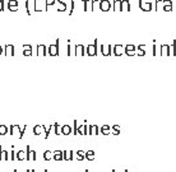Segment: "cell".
<instances>
[{
    "label": "cell",
    "mask_w": 176,
    "mask_h": 172,
    "mask_svg": "<svg viewBox=\"0 0 176 172\" xmlns=\"http://www.w3.org/2000/svg\"><path fill=\"white\" fill-rule=\"evenodd\" d=\"M36 4H37V0H27L26 1V9L28 16H32L33 12H40L36 7Z\"/></svg>",
    "instance_id": "obj_1"
},
{
    "label": "cell",
    "mask_w": 176,
    "mask_h": 172,
    "mask_svg": "<svg viewBox=\"0 0 176 172\" xmlns=\"http://www.w3.org/2000/svg\"><path fill=\"white\" fill-rule=\"evenodd\" d=\"M139 8L143 12L152 10V0H139Z\"/></svg>",
    "instance_id": "obj_2"
},
{
    "label": "cell",
    "mask_w": 176,
    "mask_h": 172,
    "mask_svg": "<svg viewBox=\"0 0 176 172\" xmlns=\"http://www.w3.org/2000/svg\"><path fill=\"white\" fill-rule=\"evenodd\" d=\"M100 9L102 12H107L110 9H112V5L111 3H110V0H100Z\"/></svg>",
    "instance_id": "obj_3"
},
{
    "label": "cell",
    "mask_w": 176,
    "mask_h": 172,
    "mask_svg": "<svg viewBox=\"0 0 176 172\" xmlns=\"http://www.w3.org/2000/svg\"><path fill=\"white\" fill-rule=\"evenodd\" d=\"M8 9L10 10V12L18 10V1H17V0H9V1H8Z\"/></svg>",
    "instance_id": "obj_4"
},
{
    "label": "cell",
    "mask_w": 176,
    "mask_h": 172,
    "mask_svg": "<svg viewBox=\"0 0 176 172\" xmlns=\"http://www.w3.org/2000/svg\"><path fill=\"white\" fill-rule=\"evenodd\" d=\"M120 10H125V12H129L130 10V3L129 0H121V8Z\"/></svg>",
    "instance_id": "obj_5"
},
{
    "label": "cell",
    "mask_w": 176,
    "mask_h": 172,
    "mask_svg": "<svg viewBox=\"0 0 176 172\" xmlns=\"http://www.w3.org/2000/svg\"><path fill=\"white\" fill-rule=\"evenodd\" d=\"M120 8H121V0H114L112 10H120Z\"/></svg>",
    "instance_id": "obj_6"
},
{
    "label": "cell",
    "mask_w": 176,
    "mask_h": 172,
    "mask_svg": "<svg viewBox=\"0 0 176 172\" xmlns=\"http://www.w3.org/2000/svg\"><path fill=\"white\" fill-rule=\"evenodd\" d=\"M13 49H14V47L12 46V45H8L7 47H5V50H7V51H5V54H7V55H13V54H14V52H13Z\"/></svg>",
    "instance_id": "obj_7"
},
{
    "label": "cell",
    "mask_w": 176,
    "mask_h": 172,
    "mask_svg": "<svg viewBox=\"0 0 176 172\" xmlns=\"http://www.w3.org/2000/svg\"><path fill=\"white\" fill-rule=\"evenodd\" d=\"M58 1H59V3H61V4H63V8H61V9H59V10H60V12H65V10H67V8H68L67 3H65L64 0H58Z\"/></svg>",
    "instance_id": "obj_8"
},
{
    "label": "cell",
    "mask_w": 176,
    "mask_h": 172,
    "mask_svg": "<svg viewBox=\"0 0 176 172\" xmlns=\"http://www.w3.org/2000/svg\"><path fill=\"white\" fill-rule=\"evenodd\" d=\"M94 49H96V45H94V46H89V47H88V50H89V55H94V54H96Z\"/></svg>",
    "instance_id": "obj_9"
},
{
    "label": "cell",
    "mask_w": 176,
    "mask_h": 172,
    "mask_svg": "<svg viewBox=\"0 0 176 172\" xmlns=\"http://www.w3.org/2000/svg\"><path fill=\"white\" fill-rule=\"evenodd\" d=\"M50 54H51V55H56V54H58V51H56V46H51V47H50Z\"/></svg>",
    "instance_id": "obj_10"
},
{
    "label": "cell",
    "mask_w": 176,
    "mask_h": 172,
    "mask_svg": "<svg viewBox=\"0 0 176 172\" xmlns=\"http://www.w3.org/2000/svg\"><path fill=\"white\" fill-rule=\"evenodd\" d=\"M24 55H31V46H24Z\"/></svg>",
    "instance_id": "obj_11"
},
{
    "label": "cell",
    "mask_w": 176,
    "mask_h": 172,
    "mask_svg": "<svg viewBox=\"0 0 176 172\" xmlns=\"http://www.w3.org/2000/svg\"><path fill=\"white\" fill-rule=\"evenodd\" d=\"M73 10H74V0H70V10H69V14H73Z\"/></svg>",
    "instance_id": "obj_12"
},
{
    "label": "cell",
    "mask_w": 176,
    "mask_h": 172,
    "mask_svg": "<svg viewBox=\"0 0 176 172\" xmlns=\"http://www.w3.org/2000/svg\"><path fill=\"white\" fill-rule=\"evenodd\" d=\"M88 1H89V0H83V5H84V12L88 10Z\"/></svg>",
    "instance_id": "obj_13"
},
{
    "label": "cell",
    "mask_w": 176,
    "mask_h": 172,
    "mask_svg": "<svg viewBox=\"0 0 176 172\" xmlns=\"http://www.w3.org/2000/svg\"><path fill=\"white\" fill-rule=\"evenodd\" d=\"M52 4H55V0H46V8L47 5H52Z\"/></svg>",
    "instance_id": "obj_14"
},
{
    "label": "cell",
    "mask_w": 176,
    "mask_h": 172,
    "mask_svg": "<svg viewBox=\"0 0 176 172\" xmlns=\"http://www.w3.org/2000/svg\"><path fill=\"white\" fill-rule=\"evenodd\" d=\"M4 10V0H0V12Z\"/></svg>",
    "instance_id": "obj_15"
},
{
    "label": "cell",
    "mask_w": 176,
    "mask_h": 172,
    "mask_svg": "<svg viewBox=\"0 0 176 172\" xmlns=\"http://www.w3.org/2000/svg\"><path fill=\"white\" fill-rule=\"evenodd\" d=\"M0 54H1V47H0Z\"/></svg>",
    "instance_id": "obj_16"
}]
</instances>
